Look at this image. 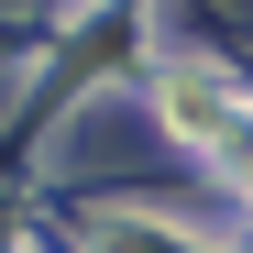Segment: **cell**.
<instances>
[{"label":"cell","instance_id":"cell-1","mask_svg":"<svg viewBox=\"0 0 253 253\" xmlns=\"http://www.w3.org/2000/svg\"><path fill=\"white\" fill-rule=\"evenodd\" d=\"M165 110H176V132H187V143H242V121L220 110V88H209L198 66H176V77H165Z\"/></svg>","mask_w":253,"mask_h":253}]
</instances>
